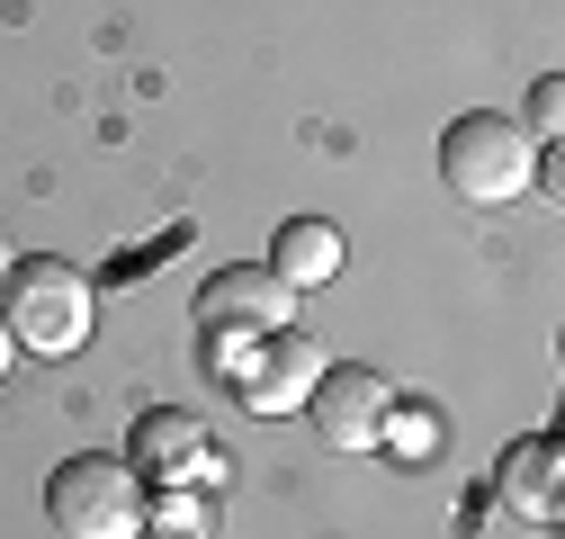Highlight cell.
Returning a JSON list of instances; mask_svg holds the SVG:
<instances>
[{"instance_id": "1", "label": "cell", "mask_w": 565, "mask_h": 539, "mask_svg": "<svg viewBox=\"0 0 565 539\" xmlns=\"http://www.w3.org/2000/svg\"><path fill=\"white\" fill-rule=\"evenodd\" d=\"M90 315H99L90 270L54 261V252L10 261V279H0V324H10V342L36 351V360H73L90 342Z\"/></svg>"}, {"instance_id": "2", "label": "cell", "mask_w": 565, "mask_h": 539, "mask_svg": "<svg viewBox=\"0 0 565 539\" xmlns=\"http://www.w3.org/2000/svg\"><path fill=\"white\" fill-rule=\"evenodd\" d=\"M45 521H54V539H145L153 504H145V477L126 458L82 450L45 477Z\"/></svg>"}, {"instance_id": "3", "label": "cell", "mask_w": 565, "mask_h": 539, "mask_svg": "<svg viewBox=\"0 0 565 539\" xmlns=\"http://www.w3.org/2000/svg\"><path fill=\"white\" fill-rule=\"evenodd\" d=\"M206 369H216L225 387H234V404L243 414H260V423H278V414H297V404L315 395V378H323V351L306 342H288V332H206Z\"/></svg>"}, {"instance_id": "4", "label": "cell", "mask_w": 565, "mask_h": 539, "mask_svg": "<svg viewBox=\"0 0 565 539\" xmlns=\"http://www.w3.org/2000/svg\"><path fill=\"white\" fill-rule=\"evenodd\" d=\"M440 180H449V198H467V208H512V198H530V180H539V145L512 117L467 108L440 135Z\"/></svg>"}, {"instance_id": "5", "label": "cell", "mask_w": 565, "mask_h": 539, "mask_svg": "<svg viewBox=\"0 0 565 539\" xmlns=\"http://www.w3.org/2000/svg\"><path fill=\"white\" fill-rule=\"evenodd\" d=\"M306 414H315V441L341 450V458H369L386 450V414H395V387L360 360H323L315 395H306Z\"/></svg>"}, {"instance_id": "6", "label": "cell", "mask_w": 565, "mask_h": 539, "mask_svg": "<svg viewBox=\"0 0 565 539\" xmlns=\"http://www.w3.org/2000/svg\"><path fill=\"white\" fill-rule=\"evenodd\" d=\"M135 477H153V486H206L216 495V450H206V423L180 414V404H153V414H135Z\"/></svg>"}, {"instance_id": "7", "label": "cell", "mask_w": 565, "mask_h": 539, "mask_svg": "<svg viewBox=\"0 0 565 539\" xmlns=\"http://www.w3.org/2000/svg\"><path fill=\"white\" fill-rule=\"evenodd\" d=\"M288 315H297V288H278L269 261L216 270V279L198 288V332H288Z\"/></svg>"}, {"instance_id": "8", "label": "cell", "mask_w": 565, "mask_h": 539, "mask_svg": "<svg viewBox=\"0 0 565 539\" xmlns=\"http://www.w3.org/2000/svg\"><path fill=\"white\" fill-rule=\"evenodd\" d=\"M493 495H503V512H521V521H565V450L547 432L512 441L503 467H493Z\"/></svg>"}, {"instance_id": "9", "label": "cell", "mask_w": 565, "mask_h": 539, "mask_svg": "<svg viewBox=\"0 0 565 539\" xmlns=\"http://www.w3.org/2000/svg\"><path fill=\"white\" fill-rule=\"evenodd\" d=\"M341 261H350L341 225H323V216H288V225H278V243H269V279H278V288H332Z\"/></svg>"}, {"instance_id": "10", "label": "cell", "mask_w": 565, "mask_h": 539, "mask_svg": "<svg viewBox=\"0 0 565 539\" xmlns=\"http://www.w3.org/2000/svg\"><path fill=\"white\" fill-rule=\"evenodd\" d=\"M431 441H440V423L422 414V404H404V395H395V414H386V450H404V458H422V450H431Z\"/></svg>"}, {"instance_id": "11", "label": "cell", "mask_w": 565, "mask_h": 539, "mask_svg": "<svg viewBox=\"0 0 565 539\" xmlns=\"http://www.w3.org/2000/svg\"><path fill=\"white\" fill-rule=\"evenodd\" d=\"M556 117H565V82H539V91H530L521 135H530V145H556Z\"/></svg>"}, {"instance_id": "12", "label": "cell", "mask_w": 565, "mask_h": 539, "mask_svg": "<svg viewBox=\"0 0 565 539\" xmlns=\"http://www.w3.org/2000/svg\"><path fill=\"white\" fill-rule=\"evenodd\" d=\"M10 360H19V342H10V324H0V378H10Z\"/></svg>"}, {"instance_id": "13", "label": "cell", "mask_w": 565, "mask_h": 539, "mask_svg": "<svg viewBox=\"0 0 565 539\" xmlns=\"http://www.w3.org/2000/svg\"><path fill=\"white\" fill-rule=\"evenodd\" d=\"M10 261H19V252H10V234H0V279H10Z\"/></svg>"}]
</instances>
